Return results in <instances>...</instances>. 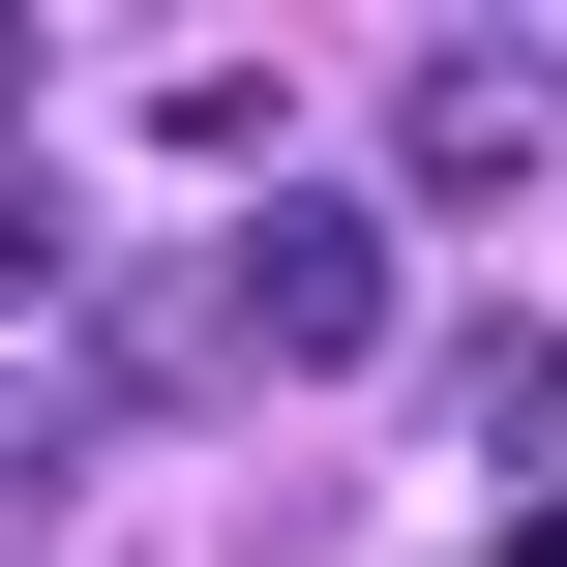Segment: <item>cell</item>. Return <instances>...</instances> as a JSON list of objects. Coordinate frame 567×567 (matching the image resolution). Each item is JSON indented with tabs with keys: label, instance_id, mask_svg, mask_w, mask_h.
<instances>
[{
	"label": "cell",
	"instance_id": "cell-5",
	"mask_svg": "<svg viewBox=\"0 0 567 567\" xmlns=\"http://www.w3.org/2000/svg\"><path fill=\"white\" fill-rule=\"evenodd\" d=\"M60 269H90V209H60L30 150H0V299H60Z\"/></svg>",
	"mask_w": 567,
	"mask_h": 567
},
{
	"label": "cell",
	"instance_id": "cell-3",
	"mask_svg": "<svg viewBox=\"0 0 567 567\" xmlns=\"http://www.w3.org/2000/svg\"><path fill=\"white\" fill-rule=\"evenodd\" d=\"M449 449H508V478L567 508V329H449Z\"/></svg>",
	"mask_w": 567,
	"mask_h": 567
},
{
	"label": "cell",
	"instance_id": "cell-4",
	"mask_svg": "<svg viewBox=\"0 0 567 567\" xmlns=\"http://www.w3.org/2000/svg\"><path fill=\"white\" fill-rule=\"evenodd\" d=\"M209 359H239V299H179V269H120V299H90V389H120V419H179Z\"/></svg>",
	"mask_w": 567,
	"mask_h": 567
},
{
	"label": "cell",
	"instance_id": "cell-7",
	"mask_svg": "<svg viewBox=\"0 0 567 567\" xmlns=\"http://www.w3.org/2000/svg\"><path fill=\"white\" fill-rule=\"evenodd\" d=\"M508 567H567V508H508Z\"/></svg>",
	"mask_w": 567,
	"mask_h": 567
},
{
	"label": "cell",
	"instance_id": "cell-6",
	"mask_svg": "<svg viewBox=\"0 0 567 567\" xmlns=\"http://www.w3.org/2000/svg\"><path fill=\"white\" fill-rule=\"evenodd\" d=\"M30 508H60V419H30V389H0V538H30Z\"/></svg>",
	"mask_w": 567,
	"mask_h": 567
},
{
	"label": "cell",
	"instance_id": "cell-1",
	"mask_svg": "<svg viewBox=\"0 0 567 567\" xmlns=\"http://www.w3.org/2000/svg\"><path fill=\"white\" fill-rule=\"evenodd\" d=\"M538 150H567V30H419L389 60V179L419 209H508Z\"/></svg>",
	"mask_w": 567,
	"mask_h": 567
},
{
	"label": "cell",
	"instance_id": "cell-2",
	"mask_svg": "<svg viewBox=\"0 0 567 567\" xmlns=\"http://www.w3.org/2000/svg\"><path fill=\"white\" fill-rule=\"evenodd\" d=\"M239 359H389V209H239Z\"/></svg>",
	"mask_w": 567,
	"mask_h": 567
}]
</instances>
